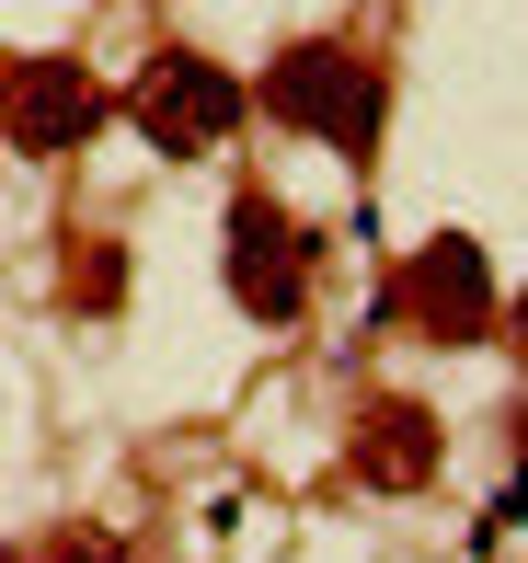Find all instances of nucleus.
I'll use <instances>...</instances> for the list:
<instances>
[{
  "label": "nucleus",
  "instance_id": "1",
  "mask_svg": "<svg viewBox=\"0 0 528 563\" xmlns=\"http://www.w3.org/2000/svg\"><path fill=\"white\" fill-rule=\"evenodd\" d=\"M265 115L299 126V139H334L345 162H380L391 81H380V58H368V46H345V35H299V46H276V69H265Z\"/></svg>",
  "mask_w": 528,
  "mask_h": 563
},
{
  "label": "nucleus",
  "instance_id": "2",
  "mask_svg": "<svg viewBox=\"0 0 528 563\" xmlns=\"http://www.w3.org/2000/svg\"><path fill=\"white\" fill-rule=\"evenodd\" d=\"M380 322H402V334H425V345L494 334V253L471 242V230H437V242L380 288Z\"/></svg>",
  "mask_w": 528,
  "mask_h": 563
},
{
  "label": "nucleus",
  "instance_id": "3",
  "mask_svg": "<svg viewBox=\"0 0 528 563\" xmlns=\"http://www.w3.org/2000/svg\"><path fill=\"white\" fill-rule=\"evenodd\" d=\"M127 115H138V139H149V150L195 162V150H218V139L241 126V81H231L218 58H195V46H161V58L138 69Z\"/></svg>",
  "mask_w": 528,
  "mask_h": 563
},
{
  "label": "nucleus",
  "instance_id": "4",
  "mask_svg": "<svg viewBox=\"0 0 528 563\" xmlns=\"http://www.w3.org/2000/svg\"><path fill=\"white\" fill-rule=\"evenodd\" d=\"M231 299L254 322H299L311 311V230L276 196H231Z\"/></svg>",
  "mask_w": 528,
  "mask_h": 563
},
{
  "label": "nucleus",
  "instance_id": "5",
  "mask_svg": "<svg viewBox=\"0 0 528 563\" xmlns=\"http://www.w3.org/2000/svg\"><path fill=\"white\" fill-rule=\"evenodd\" d=\"M92 126H104V81H92L81 58H12L0 69V139L12 150L58 162V150H81Z\"/></svg>",
  "mask_w": 528,
  "mask_h": 563
},
{
  "label": "nucleus",
  "instance_id": "6",
  "mask_svg": "<svg viewBox=\"0 0 528 563\" xmlns=\"http://www.w3.org/2000/svg\"><path fill=\"white\" fill-rule=\"evenodd\" d=\"M437 460H448V438H437V415L425 402H368L357 415V438H345V472L368 483V495H425L437 483Z\"/></svg>",
  "mask_w": 528,
  "mask_h": 563
},
{
  "label": "nucleus",
  "instance_id": "7",
  "mask_svg": "<svg viewBox=\"0 0 528 563\" xmlns=\"http://www.w3.org/2000/svg\"><path fill=\"white\" fill-rule=\"evenodd\" d=\"M115 288H127V253H81V311H115Z\"/></svg>",
  "mask_w": 528,
  "mask_h": 563
},
{
  "label": "nucleus",
  "instance_id": "8",
  "mask_svg": "<svg viewBox=\"0 0 528 563\" xmlns=\"http://www.w3.org/2000/svg\"><path fill=\"white\" fill-rule=\"evenodd\" d=\"M46 563H127V541H115V529H58Z\"/></svg>",
  "mask_w": 528,
  "mask_h": 563
},
{
  "label": "nucleus",
  "instance_id": "9",
  "mask_svg": "<svg viewBox=\"0 0 528 563\" xmlns=\"http://www.w3.org/2000/svg\"><path fill=\"white\" fill-rule=\"evenodd\" d=\"M517 345H528V299H517Z\"/></svg>",
  "mask_w": 528,
  "mask_h": 563
}]
</instances>
